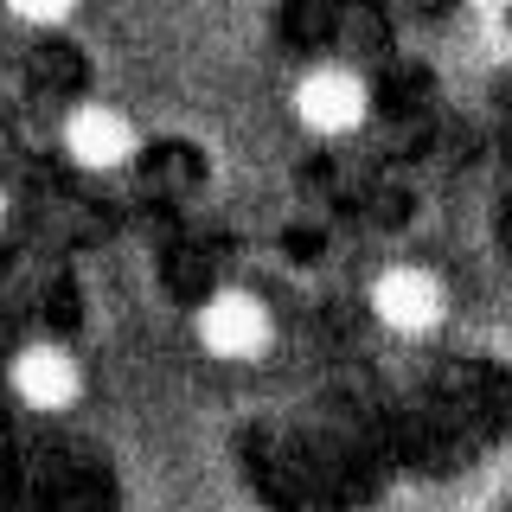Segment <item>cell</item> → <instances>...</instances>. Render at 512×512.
Listing matches in <instances>:
<instances>
[{
  "instance_id": "4",
  "label": "cell",
  "mask_w": 512,
  "mask_h": 512,
  "mask_svg": "<svg viewBox=\"0 0 512 512\" xmlns=\"http://www.w3.org/2000/svg\"><path fill=\"white\" fill-rule=\"evenodd\" d=\"M13 397L32 410H71L77 404V391H84V365H77V352L71 346H58V340H32L13 352Z\"/></svg>"
},
{
  "instance_id": "3",
  "label": "cell",
  "mask_w": 512,
  "mask_h": 512,
  "mask_svg": "<svg viewBox=\"0 0 512 512\" xmlns=\"http://www.w3.org/2000/svg\"><path fill=\"white\" fill-rule=\"evenodd\" d=\"M442 314H448V288L436 282V269H423V263H391L372 282V320L391 327V333H404V340L436 333Z\"/></svg>"
},
{
  "instance_id": "1",
  "label": "cell",
  "mask_w": 512,
  "mask_h": 512,
  "mask_svg": "<svg viewBox=\"0 0 512 512\" xmlns=\"http://www.w3.org/2000/svg\"><path fill=\"white\" fill-rule=\"evenodd\" d=\"M199 346L212 359H231V365L263 359L276 346V314H269V301L256 288H218L199 308Z\"/></svg>"
},
{
  "instance_id": "6",
  "label": "cell",
  "mask_w": 512,
  "mask_h": 512,
  "mask_svg": "<svg viewBox=\"0 0 512 512\" xmlns=\"http://www.w3.org/2000/svg\"><path fill=\"white\" fill-rule=\"evenodd\" d=\"M77 7H84V0H7V13L20 26H64Z\"/></svg>"
},
{
  "instance_id": "2",
  "label": "cell",
  "mask_w": 512,
  "mask_h": 512,
  "mask_svg": "<svg viewBox=\"0 0 512 512\" xmlns=\"http://www.w3.org/2000/svg\"><path fill=\"white\" fill-rule=\"evenodd\" d=\"M295 116H301L308 135L340 141L352 128H365V116H372V84H365L352 64H314L295 84Z\"/></svg>"
},
{
  "instance_id": "5",
  "label": "cell",
  "mask_w": 512,
  "mask_h": 512,
  "mask_svg": "<svg viewBox=\"0 0 512 512\" xmlns=\"http://www.w3.org/2000/svg\"><path fill=\"white\" fill-rule=\"evenodd\" d=\"M64 154L84 173H116V167L135 160V122L109 103H77L71 116H64Z\"/></svg>"
},
{
  "instance_id": "7",
  "label": "cell",
  "mask_w": 512,
  "mask_h": 512,
  "mask_svg": "<svg viewBox=\"0 0 512 512\" xmlns=\"http://www.w3.org/2000/svg\"><path fill=\"white\" fill-rule=\"evenodd\" d=\"M0 224H7V186H0Z\"/></svg>"
}]
</instances>
